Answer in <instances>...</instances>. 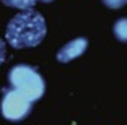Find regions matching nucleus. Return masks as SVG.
<instances>
[{
    "label": "nucleus",
    "instance_id": "f257e3e1",
    "mask_svg": "<svg viewBox=\"0 0 127 125\" xmlns=\"http://www.w3.org/2000/svg\"><path fill=\"white\" fill-rule=\"evenodd\" d=\"M47 28L46 20L39 11L28 8L21 13H16L8 21L5 39L13 49H26L36 47L46 37Z\"/></svg>",
    "mask_w": 127,
    "mask_h": 125
},
{
    "label": "nucleus",
    "instance_id": "f03ea898",
    "mask_svg": "<svg viewBox=\"0 0 127 125\" xmlns=\"http://www.w3.org/2000/svg\"><path fill=\"white\" fill-rule=\"evenodd\" d=\"M8 81L11 88L25 94L33 102L41 99L46 91V83L41 73L34 67L26 65V63H20L13 67L8 72Z\"/></svg>",
    "mask_w": 127,
    "mask_h": 125
},
{
    "label": "nucleus",
    "instance_id": "7ed1b4c3",
    "mask_svg": "<svg viewBox=\"0 0 127 125\" xmlns=\"http://www.w3.org/2000/svg\"><path fill=\"white\" fill-rule=\"evenodd\" d=\"M3 98L0 102V110L7 120L10 122H20L26 117L33 109V101H30L25 94L13 88L3 89Z\"/></svg>",
    "mask_w": 127,
    "mask_h": 125
},
{
    "label": "nucleus",
    "instance_id": "20e7f679",
    "mask_svg": "<svg viewBox=\"0 0 127 125\" xmlns=\"http://www.w3.org/2000/svg\"><path fill=\"white\" fill-rule=\"evenodd\" d=\"M88 47V41L85 37H77V39L70 41L68 44H65L59 52H57V60L62 63H68L70 60L77 59Z\"/></svg>",
    "mask_w": 127,
    "mask_h": 125
},
{
    "label": "nucleus",
    "instance_id": "39448f33",
    "mask_svg": "<svg viewBox=\"0 0 127 125\" xmlns=\"http://www.w3.org/2000/svg\"><path fill=\"white\" fill-rule=\"evenodd\" d=\"M114 36L121 41V42H127V18H119L114 23Z\"/></svg>",
    "mask_w": 127,
    "mask_h": 125
},
{
    "label": "nucleus",
    "instance_id": "423d86ee",
    "mask_svg": "<svg viewBox=\"0 0 127 125\" xmlns=\"http://www.w3.org/2000/svg\"><path fill=\"white\" fill-rule=\"evenodd\" d=\"M37 0H2V3L7 7H13V8H20V10H28L33 8L36 5Z\"/></svg>",
    "mask_w": 127,
    "mask_h": 125
},
{
    "label": "nucleus",
    "instance_id": "0eeeda50",
    "mask_svg": "<svg viewBox=\"0 0 127 125\" xmlns=\"http://www.w3.org/2000/svg\"><path fill=\"white\" fill-rule=\"evenodd\" d=\"M103 3L109 8H121L127 3V0H103Z\"/></svg>",
    "mask_w": 127,
    "mask_h": 125
},
{
    "label": "nucleus",
    "instance_id": "6e6552de",
    "mask_svg": "<svg viewBox=\"0 0 127 125\" xmlns=\"http://www.w3.org/2000/svg\"><path fill=\"white\" fill-rule=\"evenodd\" d=\"M5 59H7V46H5L3 39L0 37V65L5 62Z\"/></svg>",
    "mask_w": 127,
    "mask_h": 125
},
{
    "label": "nucleus",
    "instance_id": "1a4fd4ad",
    "mask_svg": "<svg viewBox=\"0 0 127 125\" xmlns=\"http://www.w3.org/2000/svg\"><path fill=\"white\" fill-rule=\"evenodd\" d=\"M42 2H46V3H47V2H52V0H42Z\"/></svg>",
    "mask_w": 127,
    "mask_h": 125
}]
</instances>
